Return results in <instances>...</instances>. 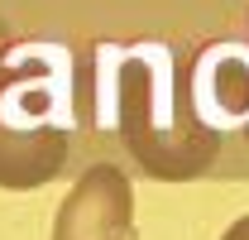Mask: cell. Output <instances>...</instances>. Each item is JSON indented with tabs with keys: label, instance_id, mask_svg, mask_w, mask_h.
<instances>
[{
	"label": "cell",
	"instance_id": "4",
	"mask_svg": "<svg viewBox=\"0 0 249 240\" xmlns=\"http://www.w3.org/2000/svg\"><path fill=\"white\" fill-rule=\"evenodd\" d=\"M187 77L196 116L216 135L230 125H249V43H211Z\"/></svg>",
	"mask_w": 249,
	"mask_h": 240
},
{
	"label": "cell",
	"instance_id": "3",
	"mask_svg": "<svg viewBox=\"0 0 249 240\" xmlns=\"http://www.w3.org/2000/svg\"><path fill=\"white\" fill-rule=\"evenodd\" d=\"M53 240H134V187L115 163H91L67 187Z\"/></svg>",
	"mask_w": 249,
	"mask_h": 240
},
{
	"label": "cell",
	"instance_id": "1",
	"mask_svg": "<svg viewBox=\"0 0 249 240\" xmlns=\"http://www.w3.org/2000/svg\"><path fill=\"white\" fill-rule=\"evenodd\" d=\"M101 101L106 111L96 120H115L124 149L139 159L149 178H196L220 149V135L196 116L192 77L178 72L163 43H139L124 53L101 48Z\"/></svg>",
	"mask_w": 249,
	"mask_h": 240
},
{
	"label": "cell",
	"instance_id": "5",
	"mask_svg": "<svg viewBox=\"0 0 249 240\" xmlns=\"http://www.w3.org/2000/svg\"><path fill=\"white\" fill-rule=\"evenodd\" d=\"M220 240H249V216H240V221H230V231Z\"/></svg>",
	"mask_w": 249,
	"mask_h": 240
},
{
	"label": "cell",
	"instance_id": "2",
	"mask_svg": "<svg viewBox=\"0 0 249 240\" xmlns=\"http://www.w3.org/2000/svg\"><path fill=\"white\" fill-rule=\"evenodd\" d=\"M72 72L62 48H15L0 67V187H43L67 163V130L77 125Z\"/></svg>",
	"mask_w": 249,
	"mask_h": 240
}]
</instances>
